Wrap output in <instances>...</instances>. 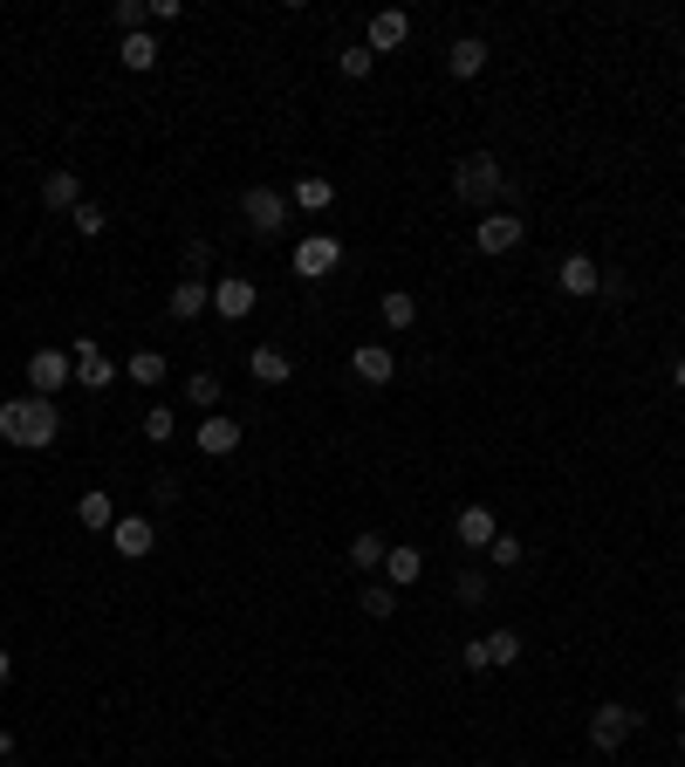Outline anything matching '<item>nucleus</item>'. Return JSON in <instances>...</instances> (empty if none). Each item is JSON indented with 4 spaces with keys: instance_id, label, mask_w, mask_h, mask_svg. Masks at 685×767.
<instances>
[{
    "instance_id": "1",
    "label": "nucleus",
    "mask_w": 685,
    "mask_h": 767,
    "mask_svg": "<svg viewBox=\"0 0 685 767\" xmlns=\"http://www.w3.org/2000/svg\"><path fill=\"white\" fill-rule=\"evenodd\" d=\"M0 439L21 446V452L56 446V439H62V412H56V398H35V391L8 398V404H0Z\"/></svg>"
},
{
    "instance_id": "2",
    "label": "nucleus",
    "mask_w": 685,
    "mask_h": 767,
    "mask_svg": "<svg viewBox=\"0 0 685 767\" xmlns=\"http://www.w3.org/2000/svg\"><path fill=\"white\" fill-rule=\"evenodd\" d=\"M452 199H460V206L494 213L500 199H507V165L494 158V151H466V158L452 165Z\"/></svg>"
},
{
    "instance_id": "3",
    "label": "nucleus",
    "mask_w": 685,
    "mask_h": 767,
    "mask_svg": "<svg viewBox=\"0 0 685 767\" xmlns=\"http://www.w3.org/2000/svg\"><path fill=\"white\" fill-rule=\"evenodd\" d=\"M240 220H247V234L282 240V234H288V192H274V186H247V192H240Z\"/></svg>"
},
{
    "instance_id": "4",
    "label": "nucleus",
    "mask_w": 685,
    "mask_h": 767,
    "mask_svg": "<svg viewBox=\"0 0 685 767\" xmlns=\"http://www.w3.org/2000/svg\"><path fill=\"white\" fill-rule=\"evenodd\" d=\"M336 268H343V240H336V234L295 240V274H302V281H322V274H336Z\"/></svg>"
},
{
    "instance_id": "5",
    "label": "nucleus",
    "mask_w": 685,
    "mask_h": 767,
    "mask_svg": "<svg viewBox=\"0 0 685 767\" xmlns=\"http://www.w3.org/2000/svg\"><path fill=\"white\" fill-rule=\"evenodd\" d=\"M69 356H75V384H83V391H110V384H117V364H110L104 350H96V337H90V329L69 343Z\"/></svg>"
},
{
    "instance_id": "6",
    "label": "nucleus",
    "mask_w": 685,
    "mask_h": 767,
    "mask_svg": "<svg viewBox=\"0 0 685 767\" xmlns=\"http://www.w3.org/2000/svg\"><path fill=\"white\" fill-rule=\"evenodd\" d=\"M404 42H412V14H404V8H377L370 28H364V48H370V56H398Z\"/></svg>"
},
{
    "instance_id": "7",
    "label": "nucleus",
    "mask_w": 685,
    "mask_h": 767,
    "mask_svg": "<svg viewBox=\"0 0 685 767\" xmlns=\"http://www.w3.org/2000/svg\"><path fill=\"white\" fill-rule=\"evenodd\" d=\"M28 384H35V398H56L62 384H75V356L69 350H35L28 356Z\"/></svg>"
},
{
    "instance_id": "8",
    "label": "nucleus",
    "mask_w": 685,
    "mask_h": 767,
    "mask_svg": "<svg viewBox=\"0 0 685 767\" xmlns=\"http://www.w3.org/2000/svg\"><path fill=\"white\" fill-rule=\"evenodd\" d=\"M630 733H638V712H630V706H597V712H590V747L617 754Z\"/></svg>"
},
{
    "instance_id": "9",
    "label": "nucleus",
    "mask_w": 685,
    "mask_h": 767,
    "mask_svg": "<svg viewBox=\"0 0 685 767\" xmlns=\"http://www.w3.org/2000/svg\"><path fill=\"white\" fill-rule=\"evenodd\" d=\"M521 234H528V220H515V213H500V206H494L487 220L473 226V247H480V253H515V247H521Z\"/></svg>"
},
{
    "instance_id": "10",
    "label": "nucleus",
    "mask_w": 685,
    "mask_h": 767,
    "mask_svg": "<svg viewBox=\"0 0 685 767\" xmlns=\"http://www.w3.org/2000/svg\"><path fill=\"white\" fill-rule=\"evenodd\" d=\"M494 534H500V521H494V507H460V515H452V542H460V548H480V555H487L494 548Z\"/></svg>"
},
{
    "instance_id": "11",
    "label": "nucleus",
    "mask_w": 685,
    "mask_h": 767,
    "mask_svg": "<svg viewBox=\"0 0 685 767\" xmlns=\"http://www.w3.org/2000/svg\"><path fill=\"white\" fill-rule=\"evenodd\" d=\"M253 302H261V288H253L247 274H220V281H213V309H220L226 322H247Z\"/></svg>"
},
{
    "instance_id": "12",
    "label": "nucleus",
    "mask_w": 685,
    "mask_h": 767,
    "mask_svg": "<svg viewBox=\"0 0 685 767\" xmlns=\"http://www.w3.org/2000/svg\"><path fill=\"white\" fill-rule=\"evenodd\" d=\"M165 309L179 316V322H199V316L213 309V281H199V274H179V281H172V295H165Z\"/></svg>"
},
{
    "instance_id": "13",
    "label": "nucleus",
    "mask_w": 685,
    "mask_h": 767,
    "mask_svg": "<svg viewBox=\"0 0 685 767\" xmlns=\"http://www.w3.org/2000/svg\"><path fill=\"white\" fill-rule=\"evenodd\" d=\"M110 548H117L123 562H144L151 548H158V528H151L144 515H117V528H110Z\"/></svg>"
},
{
    "instance_id": "14",
    "label": "nucleus",
    "mask_w": 685,
    "mask_h": 767,
    "mask_svg": "<svg viewBox=\"0 0 685 767\" xmlns=\"http://www.w3.org/2000/svg\"><path fill=\"white\" fill-rule=\"evenodd\" d=\"M42 206L48 213H75V206H83V178H75V165H56L42 178Z\"/></svg>"
},
{
    "instance_id": "15",
    "label": "nucleus",
    "mask_w": 685,
    "mask_h": 767,
    "mask_svg": "<svg viewBox=\"0 0 685 767\" xmlns=\"http://www.w3.org/2000/svg\"><path fill=\"white\" fill-rule=\"evenodd\" d=\"M480 69H487V42H480V35H460L446 48V75H452V83H473Z\"/></svg>"
},
{
    "instance_id": "16",
    "label": "nucleus",
    "mask_w": 685,
    "mask_h": 767,
    "mask_svg": "<svg viewBox=\"0 0 685 767\" xmlns=\"http://www.w3.org/2000/svg\"><path fill=\"white\" fill-rule=\"evenodd\" d=\"M555 281H563V295H597V288H603V268L590 261V253H563Z\"/></svg>"
},
{
    "instance_id": "17",
    "label": "nucleus",
    "mask_w": 685,
    "mask_h": 767,
    "mask_svg": "<svg viewBox=\"0 0 685 767\" xmlns=\"http://www.w3.org/2000/svg\"><path fill=\"white\" fill-rule=\"evenodd\" d=\"M350 370H357L364 384H391L398 377V356L385 343H357V356H350Z\"/></svg>"
},
{
    "instance_id": "18",
    "label": "nucleus",
    "mask_w": 685,
    "mask_h": 767,
    "mask_svg": "<svg viewBox=\"0 0 685 767\" xmlns=\"http://www.w3.org/2000/svg\"><path fill=\"white\" fill-rule=\"evenodd\" d=\"M240 446V418H226V412H213L206 425H199V452H206V459H226V452H234Z\"/></svg>"
},
{
    "instance_id": "19",
    "label": "nucleus",
    "mask_w": 685,
    "mask_h": 767,
    "mask_svg": "<svg viewBox=\"0 0 685 767\" xmlns=\"http://www.w3.org/2000/svg\"><path fill=\"white\" fill-rule=\"evenodd\" d=\"M329 199H336V186H329V178H322V172H302V178H295V186H288V206H302V213H322V206H329Z\"/></svg>"
},
{
    "instance_id": "20",
    "label": "nucleus",
    "mask_w": 685,
    "mask_h": 767,
    "mask_svg": "<svg viewBox=\"0 0 685 767\" xmlns=\"http://www.w3.org/2000/svg\"><path fill=\"white\" fill-rule=\"evenodd\" d=\"M247 370H253V384H288L295 377V364H288V350H274V343H261L247 356Z\"/></svg>"
},
{
    "instance_id": "21",
    "label": "nucleus",
    "mask_w": 685,
    "mask_h": 767,
    "mask_svg": "<svg viewBox=\"0 0 685 767\" xmlns=\"http://www.w3.org/2000/svg\"><path fill=\"white\" fill-rule=\"evenodd\" d=\"M418 576H425V555L398 542V548L385 555V582H391V590H412V582H418Z\"/></svg>"
},
{
    "instance_id": "22",
    "label": "nucleus",
    "mask_w": 685,
    "mask_h": 767,
    "mask_svg": "<svg viewBox=\"0 0 685 767\" xmlns=\"http://www.w3.org/2000/svg\"><path fill=\"white\" fill-rule=\"evenodd\" d=\"M75 521H83L90 534H110L117 528V500L110 494H83V500H75Z\"/></svg>"
},
{
    "instance_id": "23",
    "label": "nucleus",
    "mask_w": 685,
    "mask_h": 767,
    "mask_svg": "<svg viewBox=\"0 0 685 767\" xmlns=\"http://www.w3.org/2000/svg\"><path fill=\"white\" fill-rule=\"evenodd\" d=\"M377 316H385V329H412L418 322V302L404 295V288H391L385 302H377Z\"/></svg>"
},
{
    "instance_id": "24",
    "label": "nucleus",
    "mask_w": 685,
    "mask_h": 767,
    "mask_svg": "<svg viewBox=\"0 0 685 767\" xmlns=\"http://www.w3.org/2000/svg\"><path fill=\"white\" fill-rule=\"evenodd\" d=\"M385 555H391L385 534H357V542H350V569H385Z\"/></svg>"
},
{
    "instance_id": "25",
    "label": "nucleus",
    "mask_w": 685,
    "mask_h": 767,
    "mask_svg": "<svg viewBox=\"0 0 685 767\" xmlns=\"http://www.w3.org/2000/svg\"><path fill=\"white\" fill-rule=\"evenodd\" d=\"M123 69H131V75L158 69V42H151V35H123Z\"/></svg>"
},
{
    "instance_id": "26",
    "label": "nucleus",
    "mask_w": 685,
    "mask_h": 767,
    "mask_svg": "<svg viewBox=\"0 0 685 767\" xmlns=\"http://www.w3.org/2000/svg\"><path fill=\"white\" fill-rule=\"evenodd\" d=\"M336 69L350 75V83H364V75L377 69V56H370V48H364V42H343V48H336Z\"/></svg>"
},
{
    "instance_id": "27",
    "label": "nucleus",
    "mask_w": 685,
    "mask_h": 767,
    "mask_svg": "<svg viewBox=\"0 0 685 767\" xmlns=\"http://www.w3.org/2000/svg\"><path fill=\"white\" fill-rule=\"evenodd\" d=\"M165 370H172V364H165L158 350H138L131 364H123V377H131V384H165Z\"/></svg>"
},
{
    "instance_id": "28",
    "label": "nucleus",
    "mask_w": 685,
    "mask_h": 767,
    "mask_svg": "<svg viewBox=\"0 0 685 767\" xmlns=\"http://www.w3.org/2000/svg\"><path fill=\"white\" fill-rule=\"evenodd\" d=\"M69 226H75V234H83V240H104V226H110V213H104V206H96V199H83V206H75V213H69Z\"/></svg>"
},
{
    "instance_id": "29",
    "label": "nucleus",
    "mask_w": 685,
    "mask_h": 767,
    "mask_svg": "<svg viewBox=\"0 0 685 767\" xmlns=\"http://www.w3.org/2000/svg\"><path fill=\"white\" fill-rule=\"evenodd\" d=\"M144 21H151L144 0H117V8H110V28L117 35H144Z\"/></svg>"
},
{
    "instance_id": "30",
    "label": "nucleus",
    "mask_w": 685,
    "mask_h": 767,
    "mask_svg": "<svg viewBox=\"0 0 685 767\" xmlns=\"http://www.w3.org/2000/svg\"><path fill=\"white\" fill-rule=\"evenodd\" d=\"M186 398H192V404H199V412H206V418H213V412H220V377H213V370H199V377H186Z\"/></svg>"
},
{
    "instance_id": "31",
    "label": "nucleus",
    "mask_w": 685,
    "mask_h": 767,
    "mask_svg": "<svg viewBox=\"0 0 685 767\" xmlns=\"http://www.w3.org/2000/svg\"><path fill=\"white\" fill-rule=\"evenodd\" d=\"M357 603H364V617H377V624H385V617H398V590H391V582H370V590H364Z\"/></svg>"
},
{
    "instance_id": "32",
    "label": "nucleus",
    "mask_w": 685,
    "mask_h": 767,
    "mask_svg": "<svg viewBox=\"0 0 685 767\" xmlns=\"http://www.w3.org/2000/svg\"><path fill=\"white\" fill-rule=\"evenodd\" d=\"M452 597H460L466 610H473V603H487V576H480V569H460V576H452Z\"/></svg>"
},
{
    "instance_id": "33",
    "label": "nucleus",
    "mask_w": 685,
    "mask_h": 767,
    "mask_svg": "<svg viewBox=\"0 0 685 767\" xmlns=\"http://www.w3.org/2000/svg\"><path fill=\"white\" fill-rule=\"evenodd\" d=\"M487 658L494 664H515L521 658V630H487Z\"/></svg>"
},
{
    "instance_id": "34",
    "label": "nucleus",
    "mask_w": 685,
    "mask_h": 767,
    "mask_svg": "<svg viewBox=\"0 0 685 767\" xmlns=\"http://www.w3.org/2000/svg\"><path fill=\"white\" fill-rule=\"evenodd\" d=\"M172 432H179V412H165V404H151V412H144V439H172Z\"/></svg>"
},
{
    "instance_id": "35",
    "label": "nucleus",
    "mask_w": 685,
    "mask_h": 767,
    "mask_svg": "<svg viewBox=\"0 0 685 767\" xmlns=\"http://www.w3.org/2000/svg\"><path fill=\"white\" fill-rule=\"evenodd\" d=\"M521 555H528V548H521V542H515V534H507V528L494 534V548H487V562H494V569H515Z\"/></svg>"
},
{
    "instance_id": "36",
    "label": "nucleus",
    "mask_w": 685,
    "mask_h": 767,
    "mask_svg": "<svg viewBox=\"0 0 685 767\" xmlns=\"http://www.w3.org/2000/svg\"><path fill=\"white\" fill-rule=\"evenodd\" d=\"M460 672H494V658H487V637H466V645H460Z\"/></svg>"
},
{
    "instance_id": "37",
    "label": "nucleus",
    "mask_w": 685,
    "mask_h": 767,
    "mask_svg": "<svg viewBox=\"0 0 685 767\" xmlns=\"http://www.w3.org/2000/svg\"><path fill=\"white\" fill-rule=\"evenodd\" d=\"M186 268H192L199 281H206V268H213V247H206V240H192V247H186Z\"/></svg>"
},
{
    "instance_id": "38",
    "label": "nucleus",
    "mask_w": 685,
    "mask_h": 767,
    "mask_svg": "<svg viewBox=\"0 0 685 767\" xmlns=\"http://www.w3.org/2000/svg\"><path fill=\"white\" fill-rule=\"evenodd\" d=\"M8 678H14V651H8V645H0V685H8Z\"/></svg>"
},
{
    "instance_id": "39",
    "label": "nucleus",
    "mask_w": 685,
    "mask_h": 767,
    "mask_svg": "<svg viewBox=\"0 0 685 767\" xmlns=\"http://www.w3.org/2000/svg\"><path fill=\"white\" fill-rule=\"evenodd\" d=\"M672 384H678V391H685V356H678V364H672Z\"/></svg>"
},
{
    "instance_id": "40",
    "label": "nucleus",
    "mask_w": 685,
    "mask_h": 767,
    "mask_svg": "<svg viewBox=\"0 0 685 767\" xmlns=\"http://www.w3.org/2000/svg\"><path fill=\"white\" fill-rule=\"evenodd\" d=\"M678 720H685V693H678Z\"/></svg>"
},
{
    "instance_id": "41",
    "label": "nucleus",
    "mask_w": 685,
    "mask_h": 767,
    "mask_svg": "<svg viewBox=\"0 0 685 767\" xmlns=\"http://www.w3.org/2000/svg\"><path fill=\"white\" fill-rule=\"evenodd\" d=\"M678 754H685V727H678Z\"/></svg>"
},
{
    "instance_id": "42",
    "label": "nucleus",
    "mask_w": 685,
    "mask_h": 767,
    "mask_svg": "<svg viewBox=\"0 0 685 767\" xmlns=\"http://www.w3.org/2000/svg\"><path fill=\"white\" fill-rule=\"evenodd\" d=\"M0 767H21V760H0Z\"/></svg>"
},
{
    "instance_id": "43",
    "label": "nucleus",
    "mask_w": 685,
    "mask_h": 767,
    "mask_svg": "<svg viewBox=\"0 0 685 767\" xmlns=\"http://www.w3.org/2000/svg\"><path fill=\"white\" fill-rule=\"evenodd\" d=\"M678 158H685V151H678Z\"/></svg>"
}]
</instances>
